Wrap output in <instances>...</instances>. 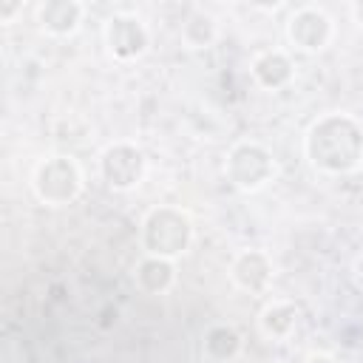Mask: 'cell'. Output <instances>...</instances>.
Here are the masks:
<instances>
[{
	"label": "cell",
	"mask_w": 363,
	"mask_h": 363,
	"mask_svg": "<svg viewBox=\"0 0 363 363\" xmlns=\"http://www.w3.org/2000/svg\"><path fill=\"white\" fill-rule=\"evenodd\" d=\"M306 363H337V360H335L332 354H309Z\"/></svg>",
	"instance_id": "cell-16"
},
{
	"label": "cell",
	"mask_w": 363,
	"mask_h": 363,
	"mask_svg": "<svg viewBox=\"0 0 363 363\" xmlns=\"http://www.w3.org/2000/svg\"><path fill=\"white\" fill-rule=\"evenodd\" d=\"M182 40L187 48H207L216 40V20L207 11H193L182 26Z\"/></svg>",
	"instance_id": "cell-14"
},
{
	"label": "cell",
	"mask_w": 363,
	"mask_h": 363,
	"mask_svg": "<svg viewBox=\"0 0 363 363\" xmlns=\"http://www.w3.org/2000/svg\"><path fill=\"white\" fill-rule=\"evenodd\" d=\"M82 3H74V0H48L40 6V23L48 34H57V37H65V34H74L79 20H82Z\"/></svg>",
	"instance_id": "cell-9"
},
{
	"label": "cell",
	"mask_w": 363,
	"mask_h": 363,
	"mask_svg": "<svg viewBox=\"0 0 363 363\" xmlns=\"http://www.w3.org/2000/svg\"><path fill=\"white\" fill-rule=\"evenodd\" d=\"M286 37L298 51H320L332 40V20L318 6H301L286 20Z\"/></svg>",
	"instance_id": "cell-5"
},
{
	"label": "cell",
	"mask_w": 363,
	"mask_h": 363,
	"mask_svg": "<svg viewBox=\"0 0 363 363\" xmlns=\"http://www.w3.org/2000/svg\"><path fill=\"white\" fill-rule=\"evenodd\" d=\"M99 170L108 187L113 190H130L139 184L142 173H145V156L139 147L128 145V142H116L111 145L102 159H99Z\"/></svg>",
	"instance_id": "cell-6"
},
{
	"label": "cell",
	"mask_w": 363,
	"mask_h": 363,
	"mask_svg": "<svg viewBox=\"0 0 363 363\" xmlns=\"http://www.w3.org/2000/svg\"><path fill=\"white\" fill-rule=\"evenodd\" d=\"M176 281V269H173V261L170 258H156V255H147L139 267H136V284L150 292V295H162L173 286Z\"/></svg>",
	"instance_id": "cell-10"
},
{
	"label": "cell",
	"mask_w": 363,
	"mask_h": 363,
	"mask_svg": "<svg viewBox=\"0 0 363 363\" xmlns=\"http://www.w3.org/2000/svg\"><path fill=\"white\" fill-rule=\"evenodd\" d=\"M17 11H23V3H0V20L6 23L11 14H17Z\"/></svg>",
	"instance_id": "cell-15"
},
{
	"label": "cell",
	"mask_w": 363,
	"mask_h": 363,
	"mask_svg": "<svg viewBox=\"0 0 363 363\" xmlns=\"http://www.w3.org/2000/svg\"><path fill=\"white\" fill-rule=\"evenodd\" d=\"M105 40H108L111 54L119 60H133V57L145 54V48H147V31H145L142 20L130 17V14L111 17L105 26Z\"/></svg>",
	"instance_id": "cell-7"
},
{
	"label": "cell",
	"mask_w": 363,
	"mask_h": 363,
	"mask_svg": "<svg viewBox=\"0 0 363 363\" xmlns=\"http://www.w3.org/2000/svg\"><path fill=\"white\" fill-rule=\"evenodd\" d=\"M252 74H255V79H258L261 85H267V88H281V85H286L289 77H292V62H289L281 51H267V54H261V57L255 60Z\"/></svg>",
	"instance_id": "cell-12"
},
{
	"label": "cell",
	"mask_w": 363,
	"mask_h": 363,
	"mask_svg": "<svg viewBox=\"0 0 363 363\" xmlns=\"http://www.w3.org/2000/svg\"><path fill=\"white\" fill-rule=\"evenodd\" d=\"M82 190V170L71 156H48L34 173V193L51 207L71 204Z\"/></svg>",
	"instance_id": "cell-3"
},
{
	"label": "cell",
	"mask_w": 363,
	"mask_h": 363,
	"mask_svg": "<svg viewBox=\"0 0 363 363\" xmlns=\"http://www.w3.org/2000/svg\"><path fill=\"white\" fill-rule=\"evenodd\" d=\"M352 14H354V17H357V23L363 26V0H357V3L352 6Z\"/></svg>",
	"instance_id": "cell-17"
},
{
	"label": "cell",
	"mask_w": 363,
	"mask_h": 363,
	"mask_svg": "<svg viewBox=\"0 0 363 363\" xmlns=\"http://www.w3.org/2000/svg\"><path fill=\"white\" fill-rule=\"evenodd\" d=\"M238 349H241V335L233 326L218 323L204 335V354L210 360H233Z\"/></svg>",
	"instance_id": "cell-13"
},
{
	"label": "cell",
	"mask_w": 363,
	"mask_h": 363,
	"mask_svg": "<svg viewBox=\"0 0 363 363\" xmlns=\"http://www.w3.org/2000/svg\"><path fill=\"white\" fill-rule=\"evenodd\" d=\"M224 170H227L230 182L238 190H258L275 176V162H272V153L264 145L241 142L230 150Z\"/></svg>",
	"instance_id": "cell-4"
},
{
	"label": "cell",
	"mask_w": 363,
	"mask_h": 363,
	"mask_svg": "<svg viewBox=\"0 0 363 363\" xmlns=\"http://www.w3.org/2000/svg\"><path fill=\"white\" fill-rule=\"evenodd\" d=\"M261 332L269 337V340H284L295 323H298V309L295 303H286V301H275L269 303L264 312H261Z\"/></svg>",
	"instance_id": "cell-11"
},
{
	"label": "cell",
	"mask_w": 363,
	"mask_h": 363,
	"mask_svg": "<svg viewBox=\"0 0 363 363\" xmlns=\"http://www.w3.org/2000/svg\"><path fill=\"white\" fill-rule=\"evenodd\" d=\"M233 281L244 289V292H264L272 275V264L261 250H244L241 255H235L233 267H230Z\"/></svg>",
	"instance_id": "cell-8"
},
{
	"label": "cell",
	"mask_w": 363,
	"mask_h": 363,
	"mask_svg": "<svg viewBox=\"0 0 363 363\" xmlns=\"http://www.w3.org/2000/svg\"><path fill=\"white\" fill-rule=\"evenodd\" d=\"M193 238V224L190 218L176 210V207H156L147 213L145 224H142V241L147 255L156 258H176L190 247Z\"/></svg>",
	"instance_id": "cell-2"
},
{
	"label": "cell",
	"mask_w": 363,
	"mask_h": 363,
	"mask_svg": "<svg viewBox=\"0 0 363 363\" xmlns=\"http://www.w3.org/2000/svg\"><path fill=\"white\" fill-rule=\"evenodd\" d=\"M306 156L318 170L346 173L363 162V130L343 113H329L309 128Z\"/></svg>",
	"instance_id": "cell-1"
}]
</instances>
